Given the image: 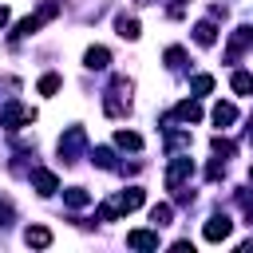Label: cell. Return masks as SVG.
<instances>
[{
  "label": "cell",
  "instance_id": "2e32d148",
  "mask_svg": "<svg viewBox=\"0 0 253 253\" xmlns=\"http://www.w3.org/2000/svg\"><path fill=\"white\" fill-rule=\"evenodd\" d=\"M63 202H67L71 210H83V206L91 202V194H87L83 186H71V190H63Z\"/></svg>",
  "mask_w": 253,
  "mask_h": 253
},
{
  "label": "cell",
  "instance_id": "5bb4252c",
  "mask_svg": "<svg viewBox=\"0 0 253 253\" xmlns=\"http://www.w3.org/2000/svg\"><path fill=\"white\" fill-rule=\"evenodd\" d=\"M115 32H119L123 40H138V20L123 12V16H115Z\"/></svg>",
  "mask_w": 253,
  "mask_h": 253
},
{
  "label": "cell",
  "instance_id": "7a4b0ae2",
  "mask_svg": "<svg viewBox=\"0 0 253 253\" xmlns=\"http://www.w3.org/2000/svg\"><path fill=\"white\" fill-rule=\"evenodd\" d=\"M59 16V0H43V8L36 12V16H24L20 24H16V32H12V40H24V36H36L47 20H55Z\"/></svg>",
  "mask_w": 253,
  "mask_h": 253
},
{
  "label": "cell",
  "instance_id": "7402d4cb",
  "mask_svg": "<svg viewBox=\"0 0 253 253\" xmlns=\"http://www.w3.org/2000/svg\"><path fill=\"white\" fill-rule=\"evenodd\" d=\"M91 162H95V166H103V170H115V154H111L107 146H95V154H91Z\"/></svg>",
  "mask_w": 253,
  "mask_h": 253
},
{
  "label": "cell",
  "instance_id": "9a60e30c",
  "mask_svg": "<svg viewBox=\"0 0 253 253\" xmlns=\"http://www.w3.org/2000/svg\"><path fill=\"white\" fill-rule=\"evenodd\" d=\"M174 119H178V123H198V119H202V107H198L194 99H186V103L174 107Z\"/></svg>",
  "mask_w": 253,
  "mask_h": 253
},
{
  "label": "cell",
  "instance_id": "52a82bcc",
  "mask_svg": "<svg viewBox=\"0 0 253 253\" xmlns=\"http://www.w3.org/2000/svg\"><path fill=\"white\" fill-rule=\"evenodd\" d=\"M249 43H253V28H237V32H233V40H229V47H225V59H229V63H237V55H241Z\"/></svg>",
  "mask_w": 253,
  "mask_h": 253
},
{
  "label": "cell",
  "instance_id": "ba28073f",
  "mask_svg": "<svg viewBox=\"0 0 253 253\" xmlns=\"http://www.w3.org/2000/svg\"><path fill=\"white\" fill-rule=\"evenodd\" d=\"M32 186H36V190H40L43 198H51V194L59 190V178H55L51 170H43V166H36V170H32Z\"/></svg>",
  "mask_w": 253,
  "mask_h": 253
},
{
  "label": "cell",
  "instance_id": "d6986e66",
  "mask_svg": "<svg viewBox=\"0 0 253 253\" xmlns=\"http://www.w3.org/2000/svg\"><path fill=\"white\" fill-rule=\"evenodd\" d=\"M115 146H123V150H142V134H134V130H119V134H115Z\"/></svg>",
  "mask_w": 253,
  "mask_h": 253
},
{
  "label": "cell",
  "instance_id": "8fae6325",
  "mask_svg": "<svg viewBox=\"0 0 253 253\" xmlns=\"http://www.w3.org/2000/svg\"><path fill=\"white\" fill-rule=\"evenodd\" d=\"M107 63H111V51H107V47H87V51H83V67H87V71H103Z\"/></svg>",
  "mask_w": 253,
  "mask_h": 253
},
{
  "label": "cell",
  "instance_id": "5b68a950",
  "mask_svg": "<svg viewBox=\"0 0 253 253\" xmlns=\"http://www.w3.org/2000/svg\"><path fill=\"white\" fill-rule=\"evenodd\" d=\"M194 174V162L190 158H174L170 170H166V190H182V182Z\"/></svg>",
  "mask_w": 253,
  "mask_h": 253
},
{
  "label": "cell",
  "instance_id": "4fadbf2b",
  "mask_svg": "<svg viewBox=\"0 0 253 253\" xmlns=\"http://www.w3.org/2000/svg\"><path fill=\"white\" fill-rule=\"evenodd\" d=\"M194 40H198L202 47H213V43H217V24H213V16H210V20H202V24L194 28Z\"/></svg>",
  "mask_w": 253,
  "mask_h": 253
},
{
  "label": "cell",
  "instance_id": "ffe728a7",
  "mask_svg": "<svg viewBox=\"0 0 253 253\" xmlns=\"http://www.w3.org/2000/svg\"><path fill=\"white\" fill-rule=\"evenodd\" d=\"M210 146H213V154H217V158H233V154H237V142H233V138H221V134H213V142H210Z\"/></svg>",
  "mask_w": 253,
  "mask_h": 253
},
{
  "label": "cell",
  "instance_id": "6da1fadb",
  "mask_svg": "<svg viewBox=\"0 0 253 253\" xmlns=\"http://www.w3.org/2000/svg\"><path fill=\"white\" fill-rule=\"evenodd\" d=\"M130 91H134V83H130L126 75H115V79H111V87H107L103 111H107L111 119H123V115L130 111Z\"/></svg>",
  "mask_w": 253,
  "mask_h": 253
},
{
  "label": "cell",
  "instance_id": "ac0fdd59",
  "mask_svg": "<svg viewBox=\"0 0 253 253\" xmlns=\"http://www.w3.org/2000/svg\"><path fill=\"white\" fill-rule=\"evenodd\" d=\"M233 119H237V107H233V103H217V107H213V123H217V126H229Z\"/></svg>",
  "mask_w": 253,
  "mask_h": 253
},
{
  "label": "cell",
  "instance_id": "f1b7e54d",
  "mask_svg": "<svg viewBox=\"0 0 253 253\" xmlns=\"http://www.w3.org/2000/svg\"><path fill=\"white\" fill-rule=\"evenodd\" d=\"M134 4H154V0H134Z\"/></svg>",
  "mask_w": 253,
  "mask_h": 253
},
{
  "label": "cell",
  "instance_id": "cb8c5ba5",
  "mask_svg": "<svg viewBox=\"0 0 253 253\" xmlns=\"http://www.w3.org/2000/svg\"><path fill=\"white\" fill-rule=\"evenodd\" d=\"M55 91H59V75H55V71H47V75L40 79V95H55Z\"/></svg>",
  "mask_w": 253,
  "mask_h": 253
},
{
  "label": "cell",
  "instance_id": "3957f363",
  "mask_svg": "<svg viewBox=\"0 0 253 253\" xmlns=\"http://www.w3.org/2000/svg\"><path fill=\"white\" fill-rule=\"evenodd\" d=\"M83 150H87V130H83V126H67V130L59 134V158H63V166L79 162Z\"/></svg>",
  "mask_w": 253,
  "mask_h": 253
},
{
  "label": "cell",
  "instance_id": "9c48e42d",
  "mask_svg": "<svg viewBox=\"0 0 253 253\" xmlns=\"http://www.w3.org/2000/svg\"><path fill=\"white\" fill-rule=\"evenodd\" d=\"M142 198H146V194H142L138 186H130V190H123L119 198H111V202H115V210H119V213H130V210H138V206H142Z\"/></svg>",
  "mask_w": 253,
  "mask_h": 253
},
{
  "label": "cell",
  "instance_id": "e0dca14e",
  "mask_svg": "<svg viewBox=\"0 0 253 253\" xmlns=\"http://www.w3.org/2000/svg\"><path fill=\"white\" fill-rule=\"evenodd\" d=\"M229 87H233L237 95H253V75H249V71H233V75H229Z\"/></svg>",
  "mask_w": 253,
  "mask_h": 253
},
{
  "label": "cell",
  "instance_id": "277c9868",
  "mask_svg": "<svg viewBox=\"0 0 253 253\" xmlns=\"http://www.w3.org/2000/svg\"><path fill=\"white\" fill-rule=\"evenodd\" d=\"M32 123H36V107H28V103H8L0 111V126L4 130H20V126H32Z\"/></svg>",
  "mask_w": 253,
  "mask_h": 253
},
{
  "label": "cell",
  "instance_id": "f546056e",
  "mask_svg": "<svg viewBox=\"0 0 253 253\" xmlns=\"http://www.w3.org/2000/svg\"><path fill=\"white\" fill-rule=\"evenodd\" d=\"M249 178H253V174H249Z\"/></svg>",
  "mask_w": 253,
  "mask_h": 253
},
{
  "label": "cell",
  "instance_id": "d4e9b609",
  "mask_svg": "<svg viewBox=\"0 0 253 253\" xmlns=\"http://www.w3.org/2000/svg\"><path fill=\"white\" fill-rule=\"evenodd\" d=\"M182 63H186V51H182V47H166V67H174V71H178Z\"/></svg>",
  "mask_w": 253,
  "mask_h": 253
},
{
  "label": "cell",
  "instance_id": "83f0119b",
  "mask_svg": "<svg viewBox=\"0 0 253 253\" xmlns=\"http://www.w3.org/2000/svg\"><path fill=\"white\" fill-rule=\"evenodd\" d=\"M249 142H253V115H249Z\"/></svg>",
  "mask_w": 253,
  "mask_h": 253
},
{
  "label": "cell",
  "instance_id": "44dd1931",
  "mask_svg": "<svg viewBox=\"0 0 253 253\" xmlns=\"http://www.w3.org/2000/svg\"><path fill=\"white\" fill-rule=\"evenodd\" d=\"M170 217H174V206H170V202H158V206L150 210V221H154V229H158V225H170Z\"/></svg>",
  "mask_w": 253,
  "mask_h": 253
},
{
  "label": "cell",
  "instance_id": "4316f807",
  "mask_svg": "<svg viewBox=\"0 0 253 253\" xmlns=\"http://www.w3.org/2000/svg\"><path fill=\"white\" fill-rule=\"evenodd\" d=\"M4 24H8V8L0 4V28H4Z\"/></svg>",
  "mask_w": 253,
  "mask_h": 253
},
{
  "label": "cell",
  "instance_id": "30bf717a",
  "mask_svg": "<svg viewBox=\"0 0 253 253\" xmlns=\"http://www.w3.org/2000/svg\"><path fill=\"white\" fill-rule=\"evenodd\" d=\"M126 245L130 249H158V229H130Z\"/></svg>",
  "mask_w": 253,
  "mask_h": 253
},
{
  "label": "cell",
  "instance_id": "603a6c76",
  "mask_svg": "<svg viewBox=\"0 0 253 253\" xmlns=\"http://www.w3.org/2000/svg\"><path fill=\"white\" fill-rule=\"evenodd\" d=\"M190 91H194V95H210V91H213V75H194Z\"/></svg>",
  "mask_w": 253,
  "mask_h": 253
},
{
  "label": "cell",
  "instance_id": "7c38bea8",
  "mask_svg": "<svg viewBox=\"0 0 253 253\" xmlns=\"http://www.w3.org/2000/svg\"><path fill=\"white\" fill-rule=\"evenodd\" d=\"M24 241H28L32 249H47V245H51V229H47V225H28V229H24Z\"/></svg>",
  "mask_w": 253,
  "mask_h": 253
},
{
  "label": "cell",
  "instance_id": "484cf974",
  "mask_svg": "<svg viewBox=\"0 0 253 253\" xmlns=\"http://www.w3.org/2000/svg\"><path fill=\"white\" fill-rule=\"evenodd\" d=\"M12 217H16L12 202H8V198H0V225H12Z\"/></svg>",
  "mask_w": 253,
  "mask_h": 253
},
{
  "label": "cell",
  "instance_id": "8992f818",
  "mask_svg": "<svg viewBox=\"0 0 253 253\" xmlns=\"http://www.w3.org/2000/svg\"><path fill=\"white\" fill-rule=\"evenodd\" d=\"M229 229H233V221H229L225 213H213V217L206 221L202 237H206V241H225V237H229Z\"/></svg>",
  "mask_w": 253,
  "mask_h": 253
}]
</instances>
